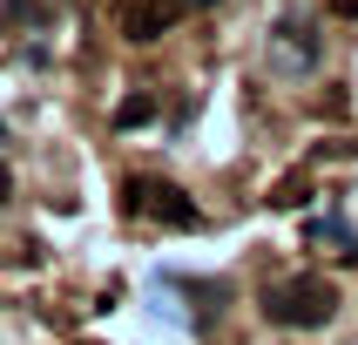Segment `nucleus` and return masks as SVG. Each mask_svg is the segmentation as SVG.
I'll return each mask as SVG.
<instances>
[{"mask_svg":"<svg viewBox=\"0 0 358 345\" xmlns=\"http://www.w3.org/2000/svg\"><path fill=\"white\" fill-rule=\"evenodd\" d=\"M264 304H271V318H278V325H304V332H318V325H331V311H338V291L304 271V278H291V284H271Z\"/></svg>","mask_w":358,"mask_h":345,"instance_id":"f257e3e1","label":"nucleus"},{"mask_svg":"<svg viewBox=\"0 0 358 345\" xmlns=\"http://www.w3.org/2000/svg\"><path fill=\"white\" fill-rule=\"evenodd\" d=\"M122 203H129V217H156V223H169V230H196V223H203L196 203L182 197L176 183H156V176H129Z\"/></svg>","mask_w":358,"mask_h":345,"instance_id":"f03ea898","label":"nucleus"},{"mask_svg":"<svg viewBox=\"0 0 358 345\" xmlns=\"http://www.w3.org/2000/svg\"><path fill=\"white\" fill-rule=\"evenodd\" d=\"M271 55H278L284 75H311V68H318V27H311V20H298V14H284V20H278V41H271Z\"/></svg>","mask_w":358,"mask_h":345,"instance_id":"7ed1b4c3","label":"nucleus"},{"mask_svg":"<svg viewBox=\"0 0 358 345\" xmlns=\"http://www.w3.org/2000/svg\"><path fill=\"white\" fill-rule=\"evenodd\" d=\"M182 7H189V0H129V7H122V34L129 41H156V34H169L182 20Z\"/></svg>","mask_w":358,"mask_h":345,"instance_id":"20e7f679","label":"nucleus"},{"mask_svg":"<svg viewBox=\"0 0 358 345\" xmlns=\"http://www.w3.org/2000/svg\"><path fill=\"white\" fill-rule=\"evenodd\" d=\"M149 115H156V101H149V95H129L115 108V129H136V122H149Z\"/></svg>","mask_w":358,"mask_h":345,"instance_id":"39448f33","label":"nucleus"},{"mask_svg":"<svg viewBox=\"0 0 358 345\" xmlns=\"http://www.w3.org/2000/svg\"><path fill=\"white\" fill-rule=\"evenodd\" d=\"M331 7H338V14H358V0H331Z\"/></svg>","mask_w":358,"mask_h":345,"instance_id":"423d86ee","label":"nucleus"}]
</instances>
